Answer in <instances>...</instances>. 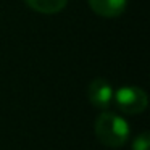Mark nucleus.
<instances>
[{
    "mask_svg": "<svg viewBox=\"0 0 150 150\" xmlns=\"http://www.w3.org/2000/svg\"><path fill=\"white\" fill-rule=\"evenodd\" d=\"M95 136L103 145L118 149L129 137V126L121 116L105 111L95 120Z\"/></svg>",
    "mask_w": 150,
    "mask_h": 150,
    "instance_id": "f257e3e1",
    "label": "nucleus"
},
{
    "mask_svg": "<svg viewBox=\"0 0 150 150\" xmlns=\"http://www.w3.org/2000/svg\"><path fill=\"white\" fill-rule=\"evenodd\" d=\"M116 105L123 113L126 115H137L142 113L147 108V94L144 89L136 86H126L121 87L115 95Z\"/></svg>",
    "mask_w": 150,
    "mask_h": 150,
    "instance_id": "f03ea898",
    "label": "nucleus"
},
{
    "mask_svg": "<svg viewBox=\"0 0 150 150\" xmlns=\"http://www.w3.org/2000/svg\"><path fill=\"white\" fill-rule=\"evenodd\" d=\"M87 97L91 100V103L97 108H108L111 98H113V89L111 84L103 78H95L91 81L87 87Z\"/></svg>",
    "mask_w": 150,
    "mask_h": 150,
    "instance_id": "7ed1b4c3",
    "label": "nucleus"
},
{
    "mask_svg": "<svg viewBox=\"0 0 150 150\" xmlns=\"http://www.w3.org/2000/svg\"><path fill=\"white\" fill-rule=\"evenodd\" d=\"M91 8L105 18H116L126 10L127 0H89Z\"/></svg>",
    "mask_w": 150,
    "mask_h": 150,
    "instance_id": "20e7f679",
    "label": "nucleus"
},
{
    "mask_svg": "<svg viewBox=\"0 0 150 150\" xmlns=\"http://www.w3.org/2000/svg\"><path fill=\"white\" fill-rule=\"evenodd\" d=\"M33 10L44 15H55L66 7L68 0H24Z\"/></svg>",
    "mask_w": 150,
    "mask_h": 150,
    "instance_id": "39448f33",
    "label": "nucleus"
},
{
    "mask_svg": "<svg viewBox=\"0 0 150 150\" xmlns=\"http://www.w3.org/2000/svg\"><path fill=\"white\" fill-rule=\"evenodd\" d=\"M132 150H150V136H149V132H142L134 139Z\"/></svg>",
    "mask_w": 150,
    "mask_h": 150,
    "instance_id": "423d86ee",
    "label": "nucleus"
}]
</instances>
